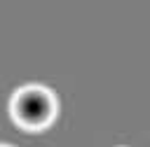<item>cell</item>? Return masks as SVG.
I'll return each instance as SVG.
<instances>
[{
	"mask_svg": "<svg viewBox=\"0 0 150 147\" xmlns=\"http://www.w3.org/2000/svg\"><path fill=\"white\" fill-rule=\"evenodd\" d=\"M56 114V103L52 93L42 86H26L12 98V117L23 128H45Z\"/></svg>",
	"mask_w": 150,
	"mask_h": 147,
	"instance_id": "1",
	"label": "cell"
}]
</instances>
